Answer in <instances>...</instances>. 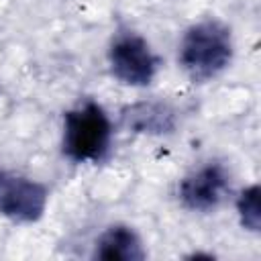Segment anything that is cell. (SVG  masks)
I'll use <instances>...</instances> for the list:
<instances>
[{
  "instance_id": "3",
  "label": "cell",
  "mask_w": 261,
  "mask_h": 261,
  "mask_svg": "<svg viewBox=\"0 0 261 261\" xmlns=\"http://www.w3.org/2000/svg\"><path fill=\"white\" fill-rule=\"evenodd\" d=\"M106 59L112 77L128 88H147L161 67V57L151 43L135 31L116 33L108 45Z\"/></svg>"
},
{
  "instance_id": "2",
  "label": "cell",
  "mask_w": 261,
  "mask_h": 261,
  "mask_svg": "<svg viewBox=\"0 0 261 261\" xmlns=\"http://www.w3.org/2000/svg\"><path fill=\"white\" fill-rule=\"evenodd\" d=\"M114 124L104 106L84 100L63 114L61 153L71 163H100L112 147Z\"/></svg>"
},
{
  "instance_id": "5",
  "label": "cell",
  "mask_w": 261,
  "mask_h": 261,
  "mask_svg": "<svg viewBox=\"0 0 261 261\" xmlns=\"http://www.w3.org/2000/svg\"><path fill=\"white\" fill-rule=\"evenodd\" d=\"M230 194V171L220 161H206L177 184V200L190 212H212Z\"/></svg>"
},
{
  "instance_id": "6",
  "label": "cell",
  "mask_w": 261,
  "mask_h": 261,
  "mask_svg": "<svg viewBox=\"0 0 261 261\" xmlns=\"http://www.w3.org/2000/svg\"><path fill=\"white\" fill-rule=\"evenodd\" d=\"M94 259L102 261H143L147 251L139 232L122 222L106 226L94 241Z\"/></svg>"
},
{
  "instance_id": "8",
  "label": "cell",
  "mask_w": 261,
  "mask_h": 261,
  "mask_svg": "<svg viewBox=\"0 0 261 261\" xmlns=\"http://www.w3.org/2000/svg\"><path fill=\"white\" fill-rule=\"evenodd\" d=\"M259 196H261V190L257 184H251L249 188L241 190V194L237 196V214H239L241 226L251 232H259V226H261Z\"/></svg>"
},
{
  "instance_id": "4",
  "label": "cell",
  "mask_w": 261,
  "mask_h": 261,
  "mask_svg": "<svg viewBox=\"0 0 261 261\" xmlns=\"http://www.w3.org/2000/svg\"><path fill=\"white\" fill-rule=\"evenodd\" d=\"M49 204V190L39 179L0 169V216L16 224H33L43 218Z\"/></svg>"
},
{
  "instance_id": "7",
  "label": "cell",
  "mask_w": 261,
  "mask_h": 261,
  "mask_svg": "<svg viewBox=\"0 0 261 261\" xmlns=\"http://www.w3.org/2000/svg\"><path fill=\"white\" fill-rule=\"evenodd\" d=\"M122 124L133 133L167 135L175 128V110L161 100H143L122 110Z\"/></svg>"
},
{
  "instance_id": "1",
  "label": "cell",
  "mask_w": 261,
  "mask_h": 261,
  "mask_svg": "<svg viewBox=\"0 0 261 261\" xmlns=\"http://www.w3.org/2000/svg\"><path fill=\"white\" fill-rule=\"evenodd\" d=\"M234 57L230 29L218 18H202L190 24L177 47V63L184 73L198 84L218 77Z\"/></svg>"
}]
</instances>
